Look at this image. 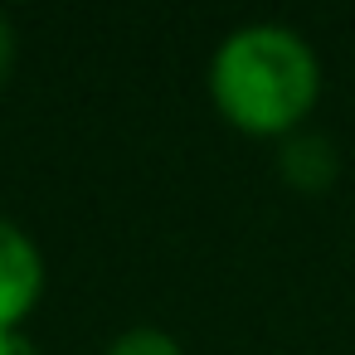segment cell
Returning <instances> with one entry per match:
<instances>
[{
    "instance_id": "obj_1",
    "label": "cell",
    "mask_w": 355,
    "mask_h": 355,
    "mask_svg": "<svg viewBox=\"0 0 355 355\" xmlns=\"http://www.w3.org/2000/svg\"><path fill=\"white\" fill-rule=\"evenodd\" d=\"M209 88L224 117L243 132H287L311 112L321 69L302 35L282 25H243L219 44Z\"/></svg>"
},
{
    "instance_id": "obj_2",
    "label": "cell",
    "mask_w": 355,
    "mask_h": 355,
    "mask_svg": "<svg viewBox=\"0 0 355 355\" xmlns=\"http://www.w3.org/2000/svg\"><path fill=\"white\" fill-rule=\"evenodd\" d=\"M40 282H44L40 248L30 243L25 229L0 219V331H10L30 311V302L40 297Z\"/></svg>"
},
{
    "instance_id": "obj_3",
    "label": "cell",
    "mask_w": 355,
    "mask_h": 355,
    "mask_svg": "<svg viewBox=\"0 0 355 355\" xmlns=\"http://www.w3.org/2000/svg\"><path fill=\"white\" fill-rule=\"evenodd\" d=\"M282 175L297 190H326L336 180V146L326 137H292L282 146Z\"/></svg>"
},
{
    "instance_id": "obj_4",
    "label": "cell",
    "mask_w": 355,
    "mask_h": 355,
    "mask_svg": "<svg viewBox=\"0 0 355 355\" xmlns=\"http://www.w3.org/2000/svg\"><path fill=\"white\" fill-rule=\"evenodd\" d=\"M107 355H180V345H175V336H166L156 326H132L112 340Z\"/></svg>"
},
{
    "instance_id": "obj_5",
    "label": "cell",
    "mask_w": 355,
    "mask_h": 355,
    "mask_svg": "<svg viewBox=\"0 0 355 355\" xmlns=\"http://www.w3.org/2000/svg\"><path fill=\"white\" fill-rule=\"evenodd\" d=\"M10 59H15V30H10L6 10H0V83H6V73H10Z\"/></svg>"
},
{
    "instance_id": "obj_6",
    "label": "cell",
    "mask_w": 355,
    "mask_h": 355,
    "mask_svg": "<svg viewBox=\"0 0 355 355\" xmlns=\"http://www.w3.org/2000/svg\"><path fill=\"white\" fill-rule=\"evenodd\" d=\"M0 355H40V350H35V340H25V336L10 326V331H0Z\"/></svg>"
}]
</instances>
